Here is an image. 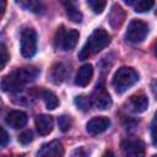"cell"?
Masks as SVG:
<instances>
[{"mask_svg":"<svg viewBox=\"0 0 157 157\" xmlns=\"http://www.w3.org/2000/svg\"><path fill=\"white\" fill-rule=\"evenodd\" d=\"M77 40H78V32L76 29H70L64 34L61 47L64 50H71L76 45Z\"/></svg>","mask_w":157,"mask_h":157,"instance_id":"cell-15","label":"cell"},{"mask_svg":"<svg viewBox=\"0 0 157 157\" xmlns=\"http://www.w3.org/2000/svg\"><path fill=\"white\" fill-rule=\"evenodd\" d=\"M39 71L36 67H20L2 77L1 88L5 92H17L28 82H32Z\"/></svg>","mask_w":157,"mask_h":157,"instance_id":"cell-1","label":"cell"},{"mask_svg":"<svg viewBox=\"0 0 157 157\" xmlns=\"http://www.w3.org/2000/svg\"><path fill=\"white\" fill-rule=\"evenodd\" d=\"M124 20H125V11L118 4L113 5V7L109 12V23H110V26L114 29H118L124 23Z\"/></svg>","mask_w":157,"mask_h":157,"instance_id":"cell-14","label":"cell"},{"mask_svg":"<svg viewBox=\"0 0 157 157\" xmlns=\"http://www.w3.org/2000/svg\"><path fill=\"white\" fill-rule=\"evenodd\" d=\"M70 157H88V152L83 147H76L70 153Z\"/></svg>","mask_w":157,"mask_h":157,"instance_id":"cell-27","label":"cell"},{"mask_svg":"<svg viewBox=\"0 0 157 157\" xmlns=\"http://www.w3.org/2000/svg\"><path fill=\"white\" fill-rule=\"evenodd\" d=\"M137 80L139 75L134 69L123 66L115 71L112 80V85L118 93H123L128 91L131 86H134L137 82Z\"/></svg>","mask_w":157,"mask_h":157,"instance_id":"cell-3","label":"cell"},{"mask_svg":"<svg viewBox=\"0 0 157 157\" xmlns=\"http://www.w3.org/2000/svg\"><path fill=\"white\" fill-rule=\"evenodd\" d=\"M92 76H93V67L91 64H85L82 65L77 74H76V78H75V83L80 87H85L87 86L91 80H92Z\"/></svg>","mask_w":157,"mask_h":157,"instance_id":"cell-13","label":"cell"},{"mask_svg":"<svg viewBox=\"0 0 157 157\" xmlns=\"http://www.w3.org/2000/svg\"><path fill=\"white\" fill-rule=\"evenodd\" d=\"M151 140H152L153 146L157 147V112L155 113L153 120L151 123Z\"/></svg>","mask_w":157,"mask_h":157,"instance_id":"cell-23","label":"cell"},{"mask_svg":"<svg viewBox=\"0 0 157 157\" xmlns=\"http://www.w3.org/2000/svg\"><path fill=\"white\" fill-rule=\"evenodd\" d=\"M124 157H145V144L137 137H128L121 142Z\"/></svg>","mask_w":157,"mask_h":157,"instance_id":"cell-6","label":"cell"},{"mask_svg":"<svg viewBox=\"0 0 157 157\" xmlns=\"http://www.w3.org/2000/svg\"><path fill=\"white\" fill-rule=\"evenodd\" d=\"M50 76H52V80L55 83H61L66 78V76H67V69H66V66L64 64H56V65H54L53 69H52Z\"/></svg>","mask_w":157,"mask_h":157,"instance_id":"cell-16","label":"cell"},{"mask_svg":"<svg viewBox=\"0 0 157 157\" xmlns=\"http://www.w3.org/2000/svg\"><path fill=\"white\" fill-rule=\"evenodd\" d=\"M65 9H66V15L67 17L72 21V22H76V23H80L82 21V13L80 12V10L71 2H65Z\"/></svg>","mask_w":157,"mask_h":157,"instance_id":"cell-18","label":"cell"},{"mask_svg":"<svg viewBox=\"0 0 157 157\" xmlns=\"http://www.w3.org/2000/svg\"><path fill=\"white\" fill-rule=\"evenodd\" d=\"M6 124L12 129H20L23 128L27 123V114L21 110H11L6 114L5 118Z\"/></svg>","mask_w":157,"mask_h":157,"instance_id":"cell-11","label":"cell"},{"mask_svg":"<svg viewBox=\"0 0 157 157\" xmlns=\"http://www.w3.org/2000/svg\"><path fill=\"white\" fill-rule=\"evenodd\" d=\"M109 126H110V120L107 117H94L87 123L86 130L91 135H98L104 132Z\"/></svg>","mask_w":157,"mask_h":157,"instance_id":"cell-10","label":"cell"},{"mask_svg":"<svg viewBox=\"0 0 157 157\" xmlns=\"http://www.w3.org/2000/svg\"><path fill=\"white\" fill-rule=\"evenodd\" d=\"M7 141H9V135H7L6 130L2 128V129H1V146L5 147L6 144H7Z\"/></svg>","mask_w":157,"mask_h":157,"instance_id":"cell-29","label":"cell"},{"mask_svg":"<svg viewBox=\"0 0 157 157\" xmlns=\"http://www.w3.org/2000/svg\"><path fill=\"white\" fill-rule=\"evenodd\" d=\"M75 103H76V105H77L80 109H82V110H87V109L90 108V101H88V98H86L85 96H78V97H76V98H75Z\"/></svg>","mask_w":157,"mask_h":157,"instance_id":"cell-24","label":"cell"},{"mask_svg":"<svg viewBox=\"0 0 157 157\" xmlns=\"http://www.w3.org/2000/svg\"><path fill=\"white\" fill-rule=\"evenodd\" d=\"M91 102L97 109H101V110L108 109L112 105V98H110L109 93L107 92V90L102 85L97 86V88L94 90Z\"/></svg>","mask_w":157,"mask_h":157,"instance_id":"cell-7","label":"cell"},{"mask_svg":"<svg viewBox=\"0 0 157 157\" xmlns=\"http://www.w3.org/2000/svg\"><path fill=\"white\" fill-rule=\"evenodd\" d=\"M125 107L128 110H130L132 113H142L148 107V99L144 93H137V94L131 96L126 101Z\"/></svg>","mask_w":157,"mask_h":157,"instance_id":"cell-8","label":"cell"},{"mask_svg":"<svg viewBox=\"0 0 157 157\" xmlns=\"http://www.w3.org/2000/svg\"><path fill=\"white\" fill-rule=\"evenodd\" d=\"M53 126H54V120L50 115H47V114H39L37 115L36 118V128H37V131L39 135L42 136H45L48 134L52 132L53 130Z\"/></svg>","mask_w":157,"mask_h":157,"instance_id":"cell-12","label":"cell"},{"mask_svg":"<svg viewBox=\"0 0 157 157\" xmlns=\"http://www.w3.org/2000/svg\"><path fill=\"white\" fill-rule=\"evenodd\" d=\"M103 157H115V155H114V152H113L112 150H108V151L104 152Z\"/></svg>","mask_w":157,"mask_h":157,"instance_id":"cell-30","label":"cell"},{"mask_svg":"<svg viewBox=\"0 0 157 157\" xmlns=\"http://www.w3.org/2000/svg\"><path fill=\"white\" fill-rule=\"evenodd\" d=\"M156 16H157V10H156Z\"/></svg>","mask_w":157,"mask_h":157,"instance_id":"cell-33","label":"cell"},{"mask_svg":"<svg viewBox=\"0 0 157 157\" xmlns=\"http://www.w3.org/2000/svg\"><path fill=\"white\" fill-rule=\"evenodd\" d=\"M0 52H1V69H4L6 63H7V60H9V54H7V50H6V47H5L4 43L1 44Z\"/></svg>","mask_w":157,"mask_h":157,"instance_id":"cell-28","label":"cell"},{"mask_svg":"<svg viewBox=\"0 0 157 157\" xmlns=\"http://www.w3.org/2000/svg\"><path fill=\"white\" fill-rule=\"evenodd\" d=\"M147 33H148V26L144 21L134 18L128 25L125 38L130 43H140L146 38Z\"/></svg>","mask_w":157,"mask_h":157,"instance_id":"cell-4","label":"cell"},{"mask_svg":"<svg viewBox=\"0 0 157 157\" xmlns=\"http://www.w3.org/2000/svg\"><path fill=\"white\" fill-rule=\"evenodd\" d=\"M37 157H64V147L56 140L50 141L39 148Z\"/></svg>","mask_w":157,"mask_h":157,"instance_id":"cell-9","label":"cell"},{"mask_svg":"<svg viewBox=\"0 0 157 157\" xmlns=\"http://www.w3.org/2000/svg\"><path fill=\"white\" fill-rule=\"evenodd\" d=\"M58 124H59V128L61 131H67L71 128V119H70V117L61 115L58 119Z\"/></svg>","mask_w":157,"mask_h":157,"instance_id":"cell-22","label":"cell"},{"mask_svg":"<svg viewBox=\"0 0 157 157\" xmlns=\"http://www.w3.org/2000/svg\"><path fill=\"white\" fill-rule=\"evenodd\" d=\"M37 52V33L33 28H25L21 33V54L32 58Z\"/></svg>","mask_w":157,"mask_h":157,"instance_id":"cell-5","label":"cell"},{"mask_svg":"<svg viewBox=\"0 0 157 157\" xmlns=\"http://www.w3.org/2000/svg\"><path fill=\"white\" fill-rule=\"evenodd\" d=\"M32 140H33V134H32L31 130L23 131V132L18 136V141H20L21 144H23V145H27V144L32 142Z\"/></svg>","mask_w":157,"mask_h":157,"instance_id":"cell-25","label":"cell"},{"mask_svg":"<svg viewBox=\"0 0 157 157\" xmlns=\"http://www.w3.org/2000/svg\"><path fill=\"white\" fill-rule=\"evenodd\" d=\"M110 43V36L108 34L107 31L102 28H97L93 31V33L88 37L87 42L82 47V49L78 53V59L80 60H86L91 58L92 55L97 54L102 49H104L108 44Z\"/></svg>","mask_w":157,"mask_h":157,"instance_id":"cell-2","label":"cell"},{"mask_svg":"<svg viewBox=\"0 0 157 157\" xmlns=\"http://www.w3.org/2000/svg\"><path fill=\"white\" fill-rule=\"evenodd\" d=\"M87 5L91 7V10L94 12V13H102L107 2L103 1V0H88L87 1Z\"/></svg>","mask_w":157,"mask_h":157,"instance_id":"cell-21","label":"cell"},{"mask_svg":"<svg viewBox=\"0 0 157 157\" xmlns=\"http://www.w3.org/2000/svg\"><path fill=\"white\" fill-rule=\"evenodd\" d=\"M155 55L157 56V42H156V44H155Z\"/></svg>","mask_w":157,"mask_h":157,"instance_id":"cell-31","label":"cell"},{"mask_svg":"<svg viewBox=\"0 0 157 157\" xmlns=\"http://www.w3.org/2000/svg\"><path fill=\"white\" fill-rule=\"evenodd\" d=\"M40 97L43 98L45 105L48 109H55L59 104V101H58V97L52 92V91H48V90H42L40 91Z\"/></svg>","mask_w":157,"mask_h":157,"instance_id":"cell-17","label":"cell"},{"mask_svg":"<svg viewBox=\"0 0 157 157\" xmlns=\"http://www.w3.org/2000/svg\"><path fill=\"white\" fill-rule=\"evenodd\" d=\"M64 34H65V32H64V27H63V26H60V27L58 28V31H56V36H55V39H54V45H55L56 48L61 47Z\"/></svg>","mask_w":157,"mask_h":157,"instance_id":"cell-26","label":"cell"},{"mask_svg":"<svg viewBox=\"0 0 157 157\" xmlns=\"http://www.w3.org/2000/svg\"><path fill=\"white\" fill-rule=\"evenodd\" d=\"M18 4L23 9L32 11V12H36V13L43 12V10H44V5L42 2H38V1H20Z\"/></svg>","mask_w":157,"mask_h":157,"instance_id":"cell-20","label":"cell"},{"mask_svg":"<svg viewBox=\"0 0 157 157\" xmlns=\"http://www.w3.org/2000/svg\"><path fill=\"white\" fill-rule=\"evenodd\" d=\"M152 157H157V155H155V156H152Z\"/></svg>","mask_w":157,"mask_h":157,"instance_id":"cell-32","label":"cell"},{"mask_svg":"<svg viewBox=\"0 0 157 157\" xmlns=\"http://www.w3.org/2000/svg\"><path fill=\"white\" fill-rule=\"evenodd\" d=\"M126 4L132 5L134 6V10L136 12H146V11L151 10L153 7V5H155V2L151 1V0H140V1H136V2L126 1Z\"/></svg>","mask_w":157,"mask_h":157,"instance_id":"cell-19","label":"cell"}]
</instances>
